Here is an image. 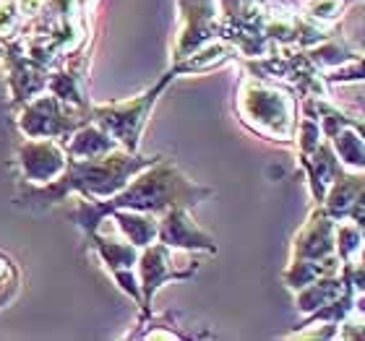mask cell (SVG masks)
<instances>
[{
  "label": "cell",
  "instance_id": "3",
  "mask_svg": "<svg viewBox=\"0 0 365 341\" xmlns=\"http://www.w3.org/2000/svg\"><path fill=\"white\" fill-rule=\"evenodd\" d=\"M237 112L256 133L269 138H289L295 128V102L261 78H245L237 94Z\"/></svg>",
  "mask_w": 365,
  "mask_h": 341
},
{
  "label": "cell",
  "instance_id": "11",
  "mask_svg": "<svg viewBox=\"0 0 365 341\" xmlns=\"http://www.w3.org/2000/svg\"><path fill=\"white\" fill-rule=\"evenodd\" d=\"M334 224L327 209H316L305 227L297 232L295 245H292V258L297 261H316V263L336 266L334 258Z\"/></svg>",
  "mask_w": 365,
  "mask_h": 341
},
{
  "label": "cell",
  "instance_id": "15",
  "mask_svg": "<svg viewBox=\"0 0 365 341\" xmlns=\"http://www.w3.org/2000/svg\"><path fill=\"white\" fill-rule=\"evenodd\" d=\"M21 29V8L19 0H0V37L14 39Z\"/></svg>",
  "mask_w": 365,
  "mask_h": 341
},
{
  "label": "cell",
  "instance_id": "1",
  "mask_svg": "<svg viewBox=\"0 0 365 341\" xmlns=\"http://www.w3.org/2000/svg\"><path fill=\"white\" fill-rule=\"evenodd\" d=\"M212 196L209 188H201L193 180H188L180 169L168 159H157L154 164L144 167L130 177V182L123 190H118L110 198H78L76 206L68 209V219H73L86 235L97 232L105 216L115 209H133V211H149L162 214L182 206V209H193L198 201Z\"/></svg>",
  "mask_w": 365,
  "mask_h": 341
},
{
  "label": "cell",
  "instance_id": "2",
  "mask_svg": "<svg viewBox=\"0 0 365 341\" xmlns=\"http://www.w3.org/2000/svg\"><path fill=\"white\" fill-rule=\"evenodd\" d=\"M157 159L160 157H141V154L128 152L123 146L107 154H99V157H91V159H68V167L58 180L24 190L19 201L21 204L53 206L66 201L71 193H78L81 198H110L125 188L133 174L154 164Z\"/></svg>",
  "mask_w": 365,
  "mask_h": 341
},
{
  "label": "cell",
  "instance_id": "6",
  "mask_svg": "<svg viewBox=\"0 0 365 341\" xmlns=\"http://www.w3.org/2000/svg\"><path fill=\"white\" fill-rule=\"evenodd\" d=\"M136 268H138V287H141V318L149 320L154 295L160 292V287H165L173 279H188L190 273L198 268V263H190L188 268H178L168 245L154 240L152 245L141 248Z\"/></svg>",
  "mask_w": 365,
  "mask_h": 341
},
{
  "label": "cell",
  "instance_id": "14",
  "mask_svg": "<svg viewBox=\"0 0 365 341\" xmlns=\"http://www.w3.org/2000/svg\"><path fill=\"white\" fill-rule=\"evenodd\" d=\"M118 224L125 240L133 243L136 248H146L157 240V229H160V219L149 211H133V209H115L110 214Z\"/></svg>",
  "mask_w": 365,
  "mask_h": 341
},
{
  "label": "cell",
  "instance_id": "5",
  "mask_svg": "<svg viewBox=\"0 0 365 341\" xmlns=\"http://www.w3.org/2000/svg\"><path fill=\"white\" fill-rule=\"evenodd\" d=\"M89 110L86 107L66 105L55 94H50V91L45 94L42 91L34 99H29L26 105L19 107L16 125H19L24 138H55V141L66 138L68 141L73 130L91 120Z\"/></svg>",
  "mask_w": 365,
  "mask_h": 341
},
{
  "label": "cell",
  "instance_id": "8",
  "mask_svg": "<svg viewBox=\"0 0 365 341\" xmlns=\"http://www.w3.org/2000/svg\"><path fill=\"white\" fill-rule=\"evenodd\" d=\"M16 167L21 172V180L31 185H47L66 172L68 154L66 146L55 138H24L16 149Z\"/></svg>",
  "mask_w": 365,
  "mask_h": 341
},
{
  "label": "cell",
  "instance_id": "16",
  "mask_svg": "<svg viewBox=\"0 0 365 341\" xmlns=\"http://www.w3.org/2000/svg\"><path fill=\"white\" fill-rule=\"evenodd\" d=\"M303 11L311 21H334L342 14V0H305Z\"/></svg>",
  "mask_w": 365,
  "mask_h": 341
},
{
  "label": "cell",
  "instance_id": "18",
  "mask_svg": "<svg viewBox=\"0 0 365 341\" xmlns=\"http://www.w3.org/2000/svg\"><path fill=\"white\" fill-rule=\"evenodd\" d=\"M47 6H50V0H19L21 16H29V19H39Z\"/></svg>",
  "mask_w": 365,
  "mask_h": 341
},
{
  "label": "cell",
  "instance_id": "7",
  "mask_svg": "<svg viewBox=\"0 0 365 341\" xmlns=\"http://www.w3.org/2000/svg\"><path fill=\"white\" fill-rule=\"evenodd\" d=\"M178 8H180L182 26L173 47V65L209 45L220 31L217 0H178Z\"/></svg>",
  "mask_w": 365,
  "mask_h": 341
},
{
  "label": "cell",
  "instance_id": "10",
  "mask_svg": "<svg viewBox=\"0 0 365 341\" xmlns=\"http://www.w3.org/2000/svg\"><path fill=\"white\" fill-rule=\"evenodd\" d=\"M157 240L165 243L170 251H206L217 253V245L196 221L190 219L188 209L173 206L168 211H162L160 229H157Z\"/></svg>",
  "mask_w": 365,
  "mask_h": 341
},
{
  "label": "cell",
  "instance_id": "13",
  "mask_svg": "<svg viewBox=\"0 0 365 341\" xmlns=\"http://www.w3.org/2000/svg\"><path fill=\"white\" fill-rule=\"evenodd\" d=\"M118 146L120 144H118L105 128H99L97 122L89 120L68 136L66 154H68V159H91V157L113 152V149H118Z\"/></svg>",
  "mask_w": 365,
  "mask_h": 341
},
{
  "label": "cell",
  "instance_id": "17",
  "mask_svg": "<svg viewBox=\"0 0 365 341\" xmlns=\"http://www.w3.org/2000/svg\"><path fill=\"white\" fill-rule=\"evenodd\" d=\"M16 287H19V273L6 256H0V305L16 295Z\"/></svg>",
  "mask_w": 365,
  "mask_h": 341
},
{
  "label": "cell",
  "instance_id": "9",
  "mask_svg": "<svg viewBox=\"0 0 365 341\" xmlns=\"http://www.w3.org/2000/svg\"><path fill=\"white\" fill-rule=\"evenodd\" d=\"M89 245L97 251L99 261L105 263V268L110 271V276L115 279V284L125 292L128 297L136 300V305L141 308V287H138V253L141 248H136L133 243H115V240H107V237H99V232H91Z\"/></svg>",
  "mask_w": 365,
  "mask_h": 341
},
{
  "label": "cell",
  "instance_id": "4",
  "mask_svg": "<svg viewBox=\"0 0 365 341\" xmlns=\"http://www.w3.org/2000/svg\"><path fill=\"white\" fill-rule=\"evenodd\" d=\"M175 76H180V73H178V68L173 65L152 89H146L144 94H138V97L128 99V102L91 105V110H89L91 120L97 122L99 128H105L123 149L138 152V138H141V130H144V125H146V117L152 112V107L157 105L160 94L168 89V84Z\"/></svg>",
  "mask_w": 365,
  "mask_h": 341
},
{
  "label": "cell",
  "instance_id": "12",
  "mask_svg": "<svg viewBox=\"0 0 365 341\" xmlns=\"http://www.w3.org/2000/svg\"><path fill=\"white\" fill-rule=\"evenodd\" d=\"M86 65H89V61L84 58V63H81V55L71 58V61L66 63V68L50 73L47 91L55 94V97L61 99V102H66V105L86 107V110H89L91 105H89V97H86Z\"/></svg>",
  "mask_w": 365,
  "mask_h": 341
}]
</instances>
